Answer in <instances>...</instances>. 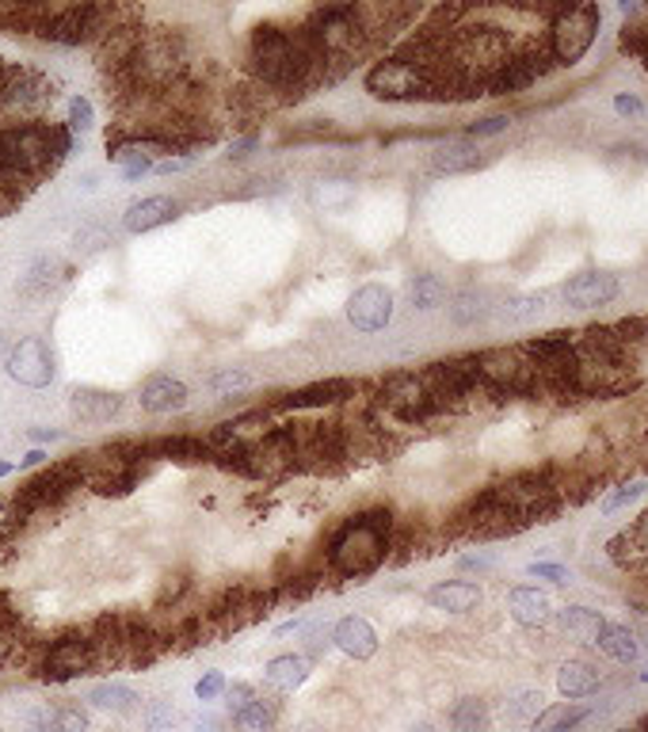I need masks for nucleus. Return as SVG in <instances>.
Listing matches in <instances>:
<instances>
[{
	"instance_id": "f257e3e1",
	"label": "nucleus",
	"mask_w": 648,
	"mask_h": 732,
	"mask_svg": "<svg viewBox=\"0 0 648 732\" xmlns=\"http://www.w3.org/2000/svg\"><path fill=\"white\" fill-rule=\"evenodd\" d=\"M249 58L256 76L272 92H305L321 76V69L328 61L321 58L317 46L305 38V31H283L275 23L252 31Z\"/></svg>"
},
{
	"instance_id": "f03ea898",
	"label": "nucleus",
	"mask_w": 648,
	"mask_h": 732,
	"mask_svg": "<svg viewBox=\"0 0 648 732\" xmlns=\"http://www.w3.org/2000/svg\"><path fill=\"white\" fill-rule=\"evenodd\" d=\"M69 149H73V130L58 127V122L31 119L0 127V165H4L8 188L53 172L65 160Z\"/></svg>"
},
{
	"instance_id": "7ed1b4c3",
	"label": "nucleus",
	"mask_w": 648,
	"mask_h": 732,
	"mask_svg": "<svg viewBox=\"0 0 648 732\" xmlns=\"http://www.w3.org/2000/svg\"><path fill=\"white\" fill-rule=\"evenodd\" d=\"M389 545H393V515L385 507L359 512L328 542V565L339 576H347V580H359V576H370L374 568H382V561L389 557Z\"/></svg>"
},
{
	"instance_id": "20e7f679",
	"label": "nucleus",
	"mask_w": 648,
	"mask_h": 732,
	"mask_svg": "<svg viewBox=\"0 0 648 732\" xmlns=\"http://www.w3.org/2000/svg\"><path fill=\"white\" fill-rule=\"evenodd\" d=\"M367 92L385 104H416V99H443V65H431L412 53L382 58L367 73Z\"/></svg>"
},
{
	"instance_id": "39448f33",
	"label": "nucleus",
	"mask_w": 648,
	"mask_h": 732,
	"mask_svg": "<svg viewBox=\"0 0 648 732\" xmlns=\"http://www.w3.org/2000/svg\"><path fill=\"white\" fill-rule=\"evenodd\" d=\"M305 38L321 50V58L336 61V58H351L355 50L370 46L367 31H362L359 20V4H332V8H317L305 23Z\"/></svg>"
},
{
	"instance_id": "423d86ee",
	"label": "nucleus",
	"mask_w": 648,
	"mask_h": 732,
	"mask_svg": "<svg viewBox=\"0 0 648 732\" xmlns=\"http://www.w3.org/2000/svg\"><path fill=\"white\" fill-rule=\"evenodd\" d=\"M599 27H603V12L599 4H568L557 8L545 31V46H550L557 65H576L584 53L596 46Z\"/></svg>"
},
{
	"instance_id": "0eeeda50",
	"label": "nucleus",
	"mask_w": 648,
	"mask_h": 732,
	"mask_svg": "<svg viewBox=\"0 0 648 732\" xmlns=\"http://www.w3.org/2000/svg\"><path fill=\"white\" fill-rule=\"evenodd\" d=\"M107 20H111V8L61 4V8H46L35 35L53 46H81V43H88V38H107V31H111Z\"/></svg>"
},
{
	"instance_id": "6e6552de",
	"label": "nucleus",
	"mask_w": 648,
	"mask_h": 732,
	"mask_svg": "<svg viewBox=\"0 0 648 732\" xmlns=\"http://www.w3.org/2000/svg\"><path fill=\"white\" fill-rule=\"evenodd\" d=\"M477 374H481L484 389H496V393H535L538 389V370L527 359L523 348H489V351H477L473 356Z\"/></svg>"
},
{
	"instance_id": "1a4fd4ad",
	"label": "nucleus",
	"mask_w": 648,
	"mask_h": 732,
	"mask_svg": "<svg viewBox=\"0 0 648 732\" xmlns=\"http://www.w3.org/2000/svg\"><path fill=\"white\" fill-rule=\"evenodd\" d=\"M553 65H557V61H553L545 43H530L523 46V50H512V58L484 81V96H519L530 84L545 81V76L553 73Z\"/></svg>"
},
{
	"instance_id": "9d476101",
	"label": "nucleus",
	"mask_w": 648,
	"mask_h": 732,
	"mask_svg": "<svg viewBox=\"0 0 648 732\" xmlns=\"http://www.w3.org/2000/svg\"><path fill=\"white\" fill-rule=\"evenodd\" d=\"M458 523L461 530L473 538H512L519 535V530H527V523L512 512V504L500 496L496 484H489V489H481L477 496H469L466 507L458 512Z\"/></svg>"
},
{
	"instance_id": "9b49d317",
	"label": "nucleus",
	"mask_w": 648,
	"mask_h": 732,
	"mask_svg": "<svg viewBox=\"0 0 648 732\" xmlns=\"http://www.w3.org/2000/svg\"><path fill=\"white\" fill-rule=\"evenodd\" d=\"M84 481V469L81 461H69V466H53L46 469L43 477H31L27 484L20 489V496H15V519L20 515H31V512H46V507L61 504V500L69 496L73 489H81Z\"/></svg>"
},
{
	"instance_id": "f8f14e48",
	"label": "nucleus",
	"mask_w": 648,
	"mask_h": 732,
	"mask_svg": "<svg viewBox=\"0 0 648 732\" xmlns=\"http://www.w3.org/2000/svg\"><path fill=\"white\" fill-rule=\"evenodd\" d=\"M382 405L408 423H420V420H428V416L443 412L439 400L431 397V389L423 385V377H416V374H393L389 382L382 385Z\"/></svg>"
},
{
	"instance_id": "ddd939ff",
	"label": "nucleus",
	"mask_w": 648,
	"mask_h": 732,
	"mask_svg": "<svg viewBox=\"0 0 648 732\" xmlns=\"http://www.w3.org/2000/svg\"><path fill=\"white\" fill-rule=\"evenodd\" d=\"M96 664H99V660H96V645H92V637L69 634V637H58V641L46 649L43 680L65 683V680H76V675L92 672Z\"/></svg>"
},
{
	"instance_id": "4468645a",
	"label": "nucleus",
	"mask_w": 648,
	"mask_h": 732,
	"mask_svg": "<svg viewBox=\"0 0 648 732\" xmlns=\"http://www.w3.org/2000/svg\"><path fill=\"white\" fill-rule=\"evenodd\" d=\"M4 370L20 385H27V389H46L53 382V374H58L53 351L43 336H23L20 344H12V356H8Z\"/></svg>"
},
{
	"instance_id": "2eb2a0df",
	"label": "nucleus",
	"mask_w": 648,
	"mask_h": 732,
	"mask_svg": "<svg viewBox=\"0 0 648 732\" xmlns=\"http://www.w3.org/2000/svg\"><path fill=\"white\" fill-rule=\"evenodd\" d=\"M347 321L355 333H382L393 321V290L382 283H367L351 295L347 302Z\"/></svg>"
},
{
	"instance_id": "dca6fc26",
	"label": "nucleus",
	"mask_w": 648,
	"mask_h": 732,
	"mask_svg": "<svg viewBox=\"0 0 648 732\" xmlns=\"http://www.w3.org/2000/svg\"><path fill=\"white\" fill-rule=\"evenodd\" d=\"M619 295L622 283L611 272H580L565 283V302L573 310H599V305H611Z\"/></svg>"
},
{
	"instance_id": "f3484780",
	"label": "nucleus",
	"mask_w": 648,
	"mask_h": 732,
	"mask_svg": "<svg viewBox=\"0 0 648 732\" xmlns=\"http://www.w3.org/2000/svg\"><path fill=\"white\" fill-rule=\"evenodd\" d=\"M191 400L188 385L180 382V377L172 374H153L145 377L142 393H137V405H142V412L149 416H168V412H183Z\"/></svg>"
},
{
	"instance_id": "a211bd4d",
	"label": "nucleus",
	"mask_w": 648,
	"mask_h": 732,
	"mask_svg": "<svg viewBox=\"0 0 648 732\" xmlns=\"http://www.w3.org/2000/svg\"><path fill=\"white\" fill-rule=\"evenodd\" d=\"M69 412L81 423H111L122 412V393L96 389V385H76V389H69Z\"/></svg>"
},
{
	"instance_id": "6ab92c4d",
	"label": "nucleus",
	"mask_w": 648,
	"mask_h": 732,
	"mask_svg": "<svg viewBox=\"0 0 648 732\" xmlns=\"http://www.w3.org/2000/svg\"><path fill=\"white\" fill-rule=\"evenodd\" d=\"M332 645L351 660H370L377 652V634L362 614H344L332 626Z\"/></svg>"
},
{
	"instance_id": "aec40b11",
	"label": "nucleus",
	"mask_w": 648,
	"mask_h": 732,
	"mask_svg": "<svg viewBox=\"0 0 648 732\" xmlns=\"http://www.w3.org/2000/svg\"><path fill=\"white\" fill-rule=\"evenodd\" d=\"M176 218H180V203H176L172 195H149L127 206L122 226H127V233H149V229L168 226V221Z\"/></svg>"
},
{
	"instance_id": "412c9836",
	"label": "nucleus",
	"mask_w": 648,
	"mask_h": 732,
	"mask_svg": "<svg viewBox=\"0 0 648 732\" xmlns=\"http://www.w3.org/2000/svg\"><path fill=\"white\" fill-rule=\"evenodd\" d=\"M507 611H512V619L519 622L523 629H542L550 626L553 619V607L550 599H545V591L530 588V584H519V588L507 591Z\"/></svg>"
},
{
	"instance_id": "4be33fe9",
	"label": "nucleus",
	"mask_w": 648,
	"mask_h": 732,
	"mask_svg": "<svg viewBox=\"0 0 648 732\" xmlns=\"http://www.w3.org/2000/svg\"><path fill=\"white\" fill-rule=\"evenodd\" d=\"M31 732H92V713L81 703L43 706L31 713Z\"/></svg>"
},
{
	"instance_id": "5701e85b",
	"label": "nucleus",
	"mask_w": 648,
	"mask_h": 732,
	"mask_svg": "<svg viewBox=\"0 0 648 732\" xmlns=\"http://www.w3.org/2000/svg\"><path fill=\"white\" fill-rule=\"evenodd\" d=\"M481 599H484V591L477 588L473 580H443L428 591V603L443 614H469L481 607Z\"/></svg>"
},
{
	"instance_id": "b1692460",
	"label": "nucleus",
	"mask_w": 648,
	"mask_h": 732,
	"mask_svg": "<svg viewBox=\"0 0 648 732\" xmlns=\"http://www.w3.org/2000/svg\"><path fill=\"white\" fill-rule=\"evenodd\" d=\"M279 713H283V703L279 695H260L252 698L249 706H241L237 713H229V721H233L237 732H275V725H279Z\"/></svg>"
},
{
	"instance_id": "393cba45",
	"label": "nucleus",
	"mask_w": 648,
	"mask_h": 732,
	"mask_svg": "<svg viewBox=\"0 0 648 732\" xmlns=\"http://www.w3.org/2000/svg\"><path fill=\"white\" fill-rule=\"evenodd\" d=\"M305 680H310V660L295 657V652L275 657L272 664L264 668V687L272 691V695H295Z\"/></svg>"
},
{
	"instance_id": "a878e982",
	"label": "nucleus",
	"mask_w": 648,
	"mask_h": 732,
	"mask_svg": "<svg viewBox=\"0 0 648 732\" xmlns=\"http://www.w3.org/2000/svg\"><path fill=\"white\" fill-rule=\"evenodd\" d=\"M351 393H355L351 382H344V377H328V382H313V385L295 389L287 400H283V408H328V405L347 400Z\"/></svg>"
},
{
	"instance_id": "bb28decb",
	"label": "nucleus",
	"mask_w": 648,
	"mask_h": 732,
	"mask_svg": "<svg viewBox=\"0 0 648 732\" xmlns=\"http://www.w3.org/2000/svg\"><path fill=\"white\" fill-rule=\"evenodd\" d=\"M599 687H603V675H599V668L584 664V660H568V664H561V672H557V691L568 698V703H580V698H591Z\"/></svg>"
},
{
	"instance_id": "cd10ccee",
	"label": "nucleus",
	"mask_w": 648,
	"mask_h": 732,
	"mask_svg": "<svg viewBox=\"0 0 648 732\" xmlns=\"http://www.w3.org/2000/svg\"><path fill=\"white\" fill-rule=\"evenodd\" d=\"M481 165H484L481 149H477V142H469V137L446 142L443 149H435V157H431V168H435L439 176H461V172H473V168H481Z\"/></svg>"
},
{
	"instance_id": "c85d7f7f",
	"label": "nucleus",
	"mask_w": 648,
	"mask_h": 732,
	"mask_svg": "<svg viewBox=\"0 0 648 732\" xmlns=\"http://www.w3.org/2000/svg\"><path fill=\"white\" fill-rule=\"evenodd\" d=\"M84 703L96 706V710H107V713H134L137 706H142V695H137L130 683L107 680V683H96V687L84 695Z\"/></svg>"
},
{
	"instance_id": "c756f323",
	"label": "nucleus",
	"mask_w": 648,
	"mask_h": 732,
	"mask_svg": "<svg viewBox=\"0 0 648 732\" xmlns=\"http://www.w3.org/2000/svg\"><path fill=\"white\" fill-rule=\"evenodd\" d=\"M596 649L603 652L607 660H614V664H637V660H641V641H637V634L629 626H611V622H607Z\"/></svg>"
},
{
	"instance_id": "7c9ffc66",
	"label": "nucleus",
	"mask_w": 648,
	"mask_h": 732,
	"mask_svg": "<svg viewBox=\"0 0 648 732\" xmlns=\"http://www.w3.org/2000/svg\"><path fill=\"white\" fill-rule=\"evenodd\" d=\"M557 619H561V629H565L576 645H596L599 634L607 629V619L599 611H591V607H565Z\"/></svg>"
},
{
	"instance_id": "2f4dec72",
	"label": "nucleus",
	"mask_w": 648,
	"mask_h": 732,
	"mask_svg": "<svg viewBox=\"0 0 648 732\" xmlns=\"http://www.w3.org/2000/svg\"><path fill=\"white\" fill-rule=\"evenodd\" d=\"M61 272H65V267H61L58 260L38 256L35 264L27 267V275H23L15 290H20L23 298H50V290L61 283Z\"/></svg>"
},
{
	"instance_id": "473e14b6",
	"label": "nucleus",
	"mask_w": 648,
	"mask_h": 732,
	"mask_svg": "<svg viewBox=\"0 0 648 732\" xmlns=\"http://www.w3.org/2000/svg\"><path fill=\"white\" fill-rule=\"evenodd\" d=\"M408 302H412V310H420V313H431V310H439V305L451 302V290H446L443 275H435V272L416 275V279L408 283Z\"/></svg>"
},
{
	"instance_id": "72a5a7b5",
	"label": "nucleus",
	"mask_w": 648,
	"mask_h": 732,
	"mask_svg": "<svg viewBox=\"0 0 648 732\" xmlns=\"http://www.w3.org/2000/svg\"><path fill=\"white\" fill-rule=\"evenodd\" d=\"M446 721H451L454 732H489L492 710L484 698H458L451 706V713H446Z\"/></svg>"
},
{
	"instance_id": "f704fd0d",
	"label": "nucleus",
	"mask_w": 648,
	"mask_h": 732,
	"mask_svg": "<svg viewBox=\"0 0 648 732\" xmlns=\"http://www.w3.org/2000/svg\"><path fill=\"white\" fill-rule=\"evenodd\" d=\"M149 451H153V458H168V461H203V458H214L211 443H206V439H191V435L160 439V443H153Z\"/></svg>"
},
{
	"instance_id": "c9c22d12",
	"label": "nucleus",
	"mask_w": 648,
	"mask_h": 732,
	"mask_svg": "<svg viewBox=\"0 0 648 732\" xmlns=\"http://www.w3.org/2000/svg\"><path fill=\"white\" fill-rule=\"evenodd\" d=\"M446 313H451V321L458 328H469V325H477V321L489 317L492 305L481 290H461V295H454L451 302H446Z\"/></svg>"
},
{
	"instance_id": "e433bc0d",
	"label": "nucleus",
	"mask_w": 648,
	"mask_h": 732,
	"mask_svg": "<svg viewBox=\"0 0 648 732\" xmlns=\"http://www.w3.org/2000/svg\"><path fill=\"white\" fill-rule=\"evenodd\" d=\"M252 385H256V374L244 370V367H221L206 377V389L218 393V397H237V393L252 389Z\"/></svg>"
},
{
	"instance_id": "4c0bfd02",
	"label": "nucleus",
	"mask_w": 648,
	"mask_h": 732,
	"mask_svg": "<svg viewBox=\"0 0 648 732\" xmlns=\"http://www.w3.org/2000/svg\"><path fill=\"white\" fill-rule=\"evenodd\" d=\"M607 557H611L614 565H622V568H637L641 561H648L629 530H622V535H614L611 542H607Z\"/></svg>"
},
{
	"instance_id": "58836bf2",
	"label": "nucleus",
	"mask_w": 648,
	"mask_h": 732,
	"mask_svg": "<svg viewBox=\"0 0 648 732\" xmlns=\"http://www.w3.org/2000/svg\"><path fill=\"white\" fill-rule=\"evenodd\" d=\"M542 710H545L542 691H523V695H515V703L507 706V718L519 721V725H535Z\"/></svg>"
},
{
	"instance_id": "ea45409f",
	"label": "nucleus",
	"mask_w": 648,
	"mask_h": 732,
	"mask_svg": "<svg viewBox=\"0 0 648 732\" xmlns=\"http://www.w3.org/2000/svg\"><path fill=\"white\" fill-rule=\"evenodd\" d=\"M142 725H145V732H176L180 713H176V706H168V703H149L142 710Z\"/></svg>"
},
{
	"instance_id": "a19ab883",
	"label": "nucleus",
	"mask_w": 648,
	"mask_h": 732,
	"mask_svg": "<svg viewBox=\"0 0 648 732\" xmlns=\"http://www.w3.org/2000/svg\"><path fill=\"white\" fill-rule=\"evenodd\" d=\"M545 302H550V298H545V295H523V298H512V302H504L500 317H504V321H530V317H538V313L545 310Z\"/></svg>"
},
{
	"instance_id": "79ce46f5",
	"label": "nucleus",
	"mask_w": 648,
	"mask_h": 732,
	"mask_svg": "<svg viewBox=\"0 0 648 732\" xmlns=\"http://www.w3.org/2000/svg\"><path fill=\"white\" fill-rule=\"evenodd\" d=\"M645 489H648L645 481H629V484H622L619 492H611V496L603 500V515H614V512H622V507H629V504H634V500H641V496H645Z\"/></svg>"
},
{
	"instance_id": "37998d69",
	"label": "nucleus",
	"mask_w": 648,
	"mask_h": 732,
	"mask_svg": "<svg viewBox=\"0 0 648 732\" xmlns=\"http://www.w3.org/2000/svg\"><path fill=\"white\" fill-rule=\"evenodd\" d=\"M96 127V107H92V99L84 96H73L69 99V130H92Z\"/></svg>"
},
{
	"instance_id": "c03bdc74",
	"label": "nucleus",
	"mask_w": 648,
	"mask_h": 732,
	"mask_svg": "<svg viewBox=\"0 0 648 732\" xmlns=\"http://www.w3.org/2000/svg\"><path fill=\"white\" fill-rule=\"evenodd\" d=\"M530 576L553 584V588H565V584L573 580V573H568L565 565H553V561H535V565H530Z\"/></svg>"
},
{
	"instance_id": "a18cd8bd",
	"label": "nucleus",
	"mask_w": 648,
	"mask_h": 732,
	"mask_svg": "<svg viewBox=\"0 0 648 732\" xmlns=\"http://www.w3.org/2000/svg\"><path fill=\"white\" fill-rule=\"evenodd\" d=\"M512 127V115H489V119H477L473 127L466 130L469 142H477V137H492V134H504V130Z\"/></svg>"
},
{
	"instance_id": "49530a36",
	"label": "nucleus",
	"mask_w": 648,
	"mask_h": 732,
	"mask_svg": "<svg viewBox=\"0 0 648 732\" xmlns=\"http://www.w3.org/2000/svg\"><path fill=\"white\" fill-rule=\"evenodd\" d=\"M226 687H229L226 675H221V672H206L203 680L195 683V695H199V703H214V698L226 695Z\"/></svg>"
},
{
	"instance_id": "de8ad7c7",
	"label": "nucleus",
	"mask_w": 648,
	"mask_h": 732,
	"mask_svg": "<svg viewBox=\"0 0 648 732\" xmlns=\"http://www.w3.org/2000/svg\"><path fill=\"white\" fill-rule=\"evenodd\" d=\"M614 111L622 115V119H645V99L641 96H634V92H619L614 96Z\"/></svg>"
},
{
	"instance_id": "09e8293b",
	"label": "nucleus",
	"mask_w": 648,
	"mask_h": 732,
	"mask_svg": "<svg viewBox=\"0 0 648 732\" xmlns=\"http://www.w3.org/2000/svg\"><path fill=\"white\" fill-rule=\"evenodd\" d=\"M252 698H256V687L252 683H233V687H226V706L229 713H237L241 706H249Z\"/></svg>"
},
{
	"instance_id": "8fccbe9b",
	"label": "nucleus",
	"mask_w": 648,
	"mask_h": 732,
	"mask_svg": "<svg viewBox=\"0 0 648 732\" xmlns=\"http://www.w3.org/2000/svg\"><path fill=\"white\" fill-rule=\"evenodd\" d=\"M153 168H157V165H153V160H134V165H127V168H122V180H127V183H134V180H142V176H149Z\"/></svg>"
},
{
	"instance_id": "3c124183",
	"label": "nucleus",
	"mask_w": 648,
	"mask_h": 732,
	"mask_svg": "<svg viewBox=\"0 0 648 732\" xmlns=\"http://www.w3.org/2000/svg\"><path fill=\"white\" fill-rule=\"evenodd\" d=\"M191 168V157H168V160H160L153 172H165V176H172V172H188Z\"/></svg>"
},
{
	"instance_id": "603ef678",
	"label": "nucleus",
	"mask_w": 648,
	"mask_h": 732,
	"mask_svg": "<svg viewBox=\"0 0 648 732\" xmlns=\"http://www.w3.org/2000/svg\"><path fill=\"white\" fill-rule=\"evenodd\" d=\"M260 145V137L256 134H249V137H237L233 145H229V157H249L252 149Z\"/></svg>"
},
{
	"instance_id": "864d4df0",
	"label": "nucleus",
	"mask_w": 648,
	"mask_h": 732,
	"mask_svg": "<svg viewBox=\"0 0 648 732\" xmlns=\"http://www.w3.org/2000/svg\"><path fill=\"white\" fill-rule=\"evenodd\" d=\"M629 535H634V542L641 545V553L648 557V512L634 523V527H629Z\"/></svg>"
},
{
	"instance_id": "5fc2aeb1",
	"label": "nucleus",
	"mask_w": 648,
	"mask_h": 732,
	"mask_svg": "<svg viewBox=\"0 0 648 732\" xmlns=\"http://www.w3.org/2000/svg\"><path fill=\"white\" fill-rule=\"evenodd\" d=\"M31 439H35V443H58L61 431H53V428H35V431H31Z\"/></svg>"
},
{
	"instance_id": "6e6d98bb",
	"label": "nucleus",
	"mask_w": 648,
	"mask_h": 732,
	"mask_svg": "<svg viewBox=\"0 0 648 732\" xmlns=\"http://www.w3.org/2000/svg\"><path fill=\"white\" fill-rule=\"evenodd\" d=\"M43 461H46V451H31L27 458L20 461V469H35V466H43Z\"/></svg>"
},
{
	"instance_id": "4d7b16f0",
	"label": "nucleus",
	"mask_w": 648,
	"mask_h": 732,
	"mask_svg": "<svg viewBox=\"0 0 648 732\" xmlns=\"http://www.w3.org/2000/svg\"><path fill=\"white\" fill-rule=\"evenodd\" d=\"M461 568H477V573H484V568H492L489 557H466L461 561Z\"/></svg>"
},
{
	"instance_id": "13d9d810",
	"label": "nucleus",
	"mask_w": 648,
	"mask_h": 732,
	"mask_svg": "<svg viewBox=\"0 0 648 732\" xmlns=\"http://www.w3.org/2000/svg\"><path fill=\"white\" fill-rule=\"evenodd\" d=\"M8 356H12V348H8V344H4V336H0V367L8 363Z\"/></svg>"
},
{
	"instance_id": "bf43d9fd",
	"label": "nucleus",
	"mask_w": 648,
	"mask_h": 732,
	"mask_svg": "<svg viewBox=\"0 0 648 732\" xmlns=\"http://www.w3.org/2000/svg\"><path fill=\"white\" fill-rule=\"evenodd\" d=\"M8 473H12V466H8V461H0V481H4Z\"/></svg>"
},
{
	"instance_id": "052dcab7",
	"label": "nucleus",
	"mask_w": 648,
	"mask_h": 732,
	"mask_svg": "<svg viewBox=\"0 0 648 732\" xmlns=\"http://www.w3.org/2000/svg\"><path fill=\"white\" fill-rule=\"evenodd\" d=\"M637 683H645V687H648V668H645V672H637Z\"/></svg>"
},
{
	"instance_id": "680f3d73",
	"label": "nucleus",
	"mask_w": 648,
	"mask_h": 732,
	"mask_svg": "<svg viewBox=\"0 0 648 732\" xmlns=\"http://www.w3.org/2000/svg\"><path fill=\"white\" fill-rule=\"evenodd\" d=\"M619 732H637V729H619Z\"/></svg>"
},
{
	"instance_id": "e2e57ef3",
	"label": "nucleus",
	"mask_w": 648,
	"mask_h": 732,
	"mask_svg": "<svg viewBox=\"0 0 648 732\" xmlns=\"http://www.w3.org/2000/svg\"><path fill=\"white\" fill-rule=\"evenodd\" d=\"M645 69H648V61H645Z\"/></svg>"
}]
</instances>
